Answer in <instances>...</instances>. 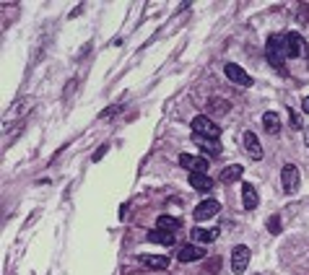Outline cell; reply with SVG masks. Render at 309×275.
Wrapping results in <instances>:
<instances>
[{"instance_id": "obj_11", "label": "cell", "mask_w": 309, "mask_h": 275, "mask_svg": "<svg viewBox=\"0 0 309 275\" xmlns=\"http://www.w3.org/2000/svg\"><path fill=\"white\" fill-rule=\"evenodd\" d=\"M140 262L148 270H167L169 268V257H164V254H140Z\"/></svg>"}, {"instance_id": "obj_3", "label": "cell", "mask_w": 309, "mask_h": 275, "mask_svg": "<svg viewBox=\"0 0 309 275\" xmlns=\"http://www.w3.org/2000/svg\"><path fill=\"white\" fill-rule=\"evenodd\" d=\"M250 257H252V249L247 244H236L234 247L231 249V270H234V275H242L244 270H247Z\"/></svg>"}, {"instance_id": "obj_24", "label": "cell", "mask_w": 309, "mask_h": 275, "mask_svg": "<svg viewBox=\"0 0 309 275\" xmlns=\"http://www.w3.org/2000/svg\"><path fill=\"white\" fill-rule=\"evenodd\" d=\"M302 109H304V114H309V96H304V102H302Z\"/></svg>"}, {"instance_id": "obj_18", "label": "cell", "mask_w": 309, "mask_h": 275, "mask_svg": "<svg viewBox=\"0 0 309 275\" xmlns=\"http://www.w3.org/2000/svg\"><path fill=\"white\" fill-rule=\"evenodd\" d=\"M179 226H182V223L177 221V218H171V216H159V218H156V228H164V231H171V234H174Z\"/></svg>"}, {"instance_id": "obj_4", "label": "cell", "mask_w": 309, "mask_h": 275, "mask_svg": "<svg viewBox=\"0 0 309 275\" xmlns=\"http://www.w3.org/2000/svg\"><path fill=\"white\" fill-rule=\"evenodd\" d=\"M179 166H185L190 174H208V159H203V156L182 153L179 156Z\"/></svg>"}, {"instance_id": "obj_15", "label": "cell", "mask_w": 309, "mask_h": 275, "mask_svg": "<svg viewBox=\"0 0 309 275\" xmlns=\"http://www.w3.org/2000/svg\"><path fill=\"white\" fill-rule=\"evenodd\" d=\"M148 242L171 247V244H174V234H171V231H164V228H151V231H148Z\"/></svg>"}, {"instance_id": "obj_16", "label": "cell", "mask_w": 309, "mask_h": 275, "mask_svg": "<svg viewBox=\"0 0 309 275\" xmlns=\"http://www.w3.org/2000/svg\"><path fill=\"white\" fill-rule=\"evenodd\" d=\"M242 174H244V166H239V164H231V166H226V169L221 171V182H224V185H229V182L242 179Z\"/></svg>"}, {"instance_id": "obj_13", "label": "cell", "mask_w": 309, "mask_h": 275, "mask_svg": "<svg viewBox=\"0 0 309 275\" xmlns=\"http://www.w3.org/2000/svg\"><path fill=\"white\" fill-rule=\"evenodd\" d=\"M190 187L197 192H211L213 190V179L208 174H190Z\"/></svg>"}, {"instance_id": "obj_2", "label": "cell", "mask_w": 309, "mask_h": 275, "mask_svg": "<svg viewBox=\"0 0 309 275\" xmlns=\"http://www.w3.org/2000/svg\"><path fill=\"white\" fill-rule=\"evenodd\" d=\"M190 125H193V133H195V135L208 138V140H216V138L221 135V127H218L211 117H205V114H197Z\"/></svg>"}, {"instance_id": "obj_6", "label": "cell", "mask_w": 309, "mask_h": 275, "mask_svg": "<svg viewBox=\"0 0 309 275\" xmlns=\"http://www.w3.org/2000/svg\"><path fill=\"white\" fill-rule=\"evenodd\" d=\"M224 73H226V78L231 81V83H236V86H244V88H250L252 86V78L244 73V68H239L236 62H226L224 65Z\"/></svg>"}, {"instance_id": "obj_19", "label": "cell", "mask_w": 309, "mask_h": 275, "mask_svg": "<svg viewBox=\"0 0 309 275\" xmlns=\"http://www.w3.org/2000/svg\"><path fill=\"white\" fill-rule=\"evenodd\" d=\"M195 140L200 143V148H205V151L211 153V156H218V151H221V148H218V143H216V140H208V138H200V135H195Z\"/></svg>"}, {"instance_id": "obj_7", "label": "cell", "mask_w": 309, "mask_h": 275, "mask_svg": "<svg viewBox=\"0 0 309 275\" xmlns=\"http://www.w3.org/2000/svg\"><path fill=\"white\" fill-rule=\"evenodd\" d=\"M302 52H304V39H302V34L299 31H288L286 34V57H302Z\"/></svg>"}, {"instance_id": "obj_20", "label": "cell", "mask_w": 309, "mask_h": 275, "mask_svg": "<svg viewBox=\"0 0 309 275\" xmlns=\"http://www.w3.org/2000/svg\"><path fill=\"white\" fill-rule=\"evenodd\" d=\"M208 109L211 112H218V114H224V112H229V102H221V99H211V104H208Z\"/></svg>"}, {"instance_id": "obj_17", "label": "cell", "mask_w": 309, "mask_h": 275, "mask_svg": "<svg viewBox=\"0 0 309 275\" xmlns=\"http://www.w3.org/2000/svg\"><path fill=\"white\" fill-rule=\"evenodd\" d=\"M262 125H265V130L270 135H278L281 133V117L276 112H265V114H262Z\"/></svg>"}, {"instance_id": "obj_1", "label": "cell", "mask_w": 309, "mask_h": 275, "mask_svg": "<svg viewBox=\"0 0 309 275\" xmlns=\"http://www.w3.org/2000/svg\"><path fill=\"white\" fill-rule=\"evenodd\" d=\"M265 55L270 60V65L276 70H283V60H286V36L281 34H273L268 44H265Z\"/></svg>"}, {"instance_id": "obj_14", "label": "cell", "mask_w": 309, "mask_h": 275, "mask_svg": "<svg viewBox=\"0 0 309 275\" xmlns=\"http://www.w3.org/2000/svg\"><path fill=\"white\" fill-rule=\"evenodd\" d=\"M242 203H244V208L247 210H254L260 205V195H257V190H254L252 185H244L242 187Z\"/></svg>"}, {"instance_id": "obj_9", "label": "cell", "mask_w": 309, "mask_h": 275, "mask_svg": "<svg viewBox=\"0 0 309 275\" xmlns=\"http://www.w3.org/2000/svg\"><path fill=\"white\" fill-rule=\"evenodd\" d=\"M218 210H221L218 200H203V203L195 208V221H208V218L218 216Z\"/></svg>"}, {"instance_id": "obj_22", "label": "cell", "mask_w": 309, "mask_h": 275, "mask_svg": "<svg viewBox=\"0 0 309 275\" xmlns=\"http://www.w3.org/2000/svg\"><path fill=\"white\" fill-rule=\"evenodd\" d=\"M288 117H291V127H294V130H302V117H299L294 109H288Z\"/></svg>"}, {"instance_id": "obj_8", "label": "cell", "mask_w": 309, "mask_h": 275, "mask_svg": "<svg viewBox=\"0 0 309 275\" xmlns=\"http://www.w3.org/2000/svg\"><path fill=\"white\" fill-rule=\"evenodd\" d=\"M205 257V249L197 244H182V249H177V260L179 262H197Z\"/></svg>"}, {"instance_id": "obj_21", "label": "cell", "mask_w": 309, "mask_h": 275, "mask_svg": "<svg viewBox=\"0 0 309 275\" xmlns=\"http://www.w3.org/2000/svg\"><path fill=\"white\" fill-rule=\"evenodd\" d=\"M268 231L276 236V234H281V216H270L268 218Z\"/></svg>"}, {"instance_id": "obj_12", "label": "cell", "mask_w": 309, "mask_h": 275, "mask_svg": "<svg viewBox=\"0 0 309 275\" xmlns=\"http://www.w3.org/2000/svg\"><path fill=\"white\" fill-rule=\"evenodd\" d=\"M218 228H193V242L195 244H211L218 239Z\"/></svg>"}, {"instance_id": "obj_10", "label": "cell", "mask_w": 309, "mask_h": 275, "mask_svg": "<svg viewBox=\"0 0 309 275\" xmlns=\"http://www.w3.org/2000/svg\"><path fill=\"white\" fill-rule=\"evenodd\" d=\"M242 143H244V151H247L254 161H260L262 159V145H260V140H257V135H254L252 130H247L244 133V138H242Z\"/></svg>"}, {"instance_id": "obj_5", "label": "cell", "mask_w": 309, "mask_h": 275, "mask_svg": "<svg viewBox=\"0 0 309 275\" xmlns=\"http://www.w3.org/2000/svg\"><path fill=\"white\" fill-rule=\"evenodd\" d=\"M281 185H283L286 195H294V192L299 190V169L294 166V164H286V166L281 169Z\"/></svg>"}, {"instance_id": "obj_23", "label": "cell", "mask_w": 309, "mask_h": 275, "mask_svg": "<svg viewBox=\"0 0 309 275\" xmlns=\"http://www.w3.org/2000/svg\"><path fill=\"white\" fill-rule=\"evenodd\" d=\"M104 153H107V145H102L99 151H94V156H91V161H102V159H104Z\"/></svg>"}, {"instance_id": "obj_25", "label": "cell", "mask_w": 309, "mask_h": 275, "mask_svg": "<svg viewBox=\"0 0 309 275\" xmlns=\"http://www.w3.org/2000/svg\"><path fill=\"white\" fill-rule=\"evenodd\" d=\"M307 145H309V133H307Z\"/></svg>"}]
</instances>
